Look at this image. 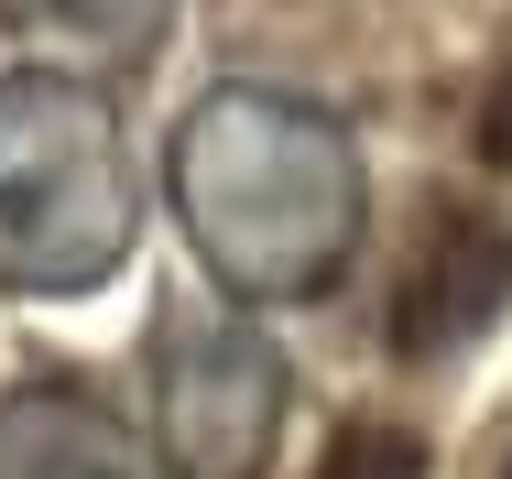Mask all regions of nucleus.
I'll return each mask as SVG.
<instances>
[{"label": "nucleus", "instance_id": "obj_1", "mask_svg": "<svg viewBox=\"0 0 512 479\" xmlns=\"http://www.w3.org/2000/svg\"><path fill=\"white\" fill-rule=\"evenodd\" d=\"M316 479H414V447H404V436H349Z\"/></svg>", "mask_w": 512, "mask_h": 479}]
</instances>
